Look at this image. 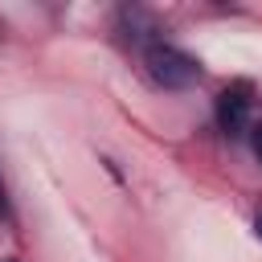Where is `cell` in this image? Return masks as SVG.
I'll return each instance as SVG.
<instances>
[{
  "label": "cell",
  "instance_id": "cell-6",
  "mask_svg": "<svg viewBox=\"0 0 262 262\" xmlns=\"http://www.w3.org/2000/svg\"><path fill=\"white\" fill-rule=\"evenodd\" d=\"M4 262H12V258H4Z\"/></svg>",
  "mask_w": 262,
  "mask_h": 262
},
{
  "label": "cell",
  "instance_id": "cell-4",
  "mask_svg": "<svg viewBox=\"0 0 262 262\" xmlns=\"http://www.w3.org/2000/svg\"><path fill=\"white\" fill-rule=\"evenodd\" d=\"M12 209H8V192H4V180H0V221H8Z\"/></svg>",
  "mask_w": 262,
  "mask_h": 262
},
{
  "label": "cell",
  "instance_id": "cell-3",
  "mask_svg": "<svg viewBox=\"0 0 262 262\" xmlns=\"http://www.w3.org/2000/svg\"><path fill=\"white\" fill-rule=\"evenodd\" d=\"M250 151L258 156V164H262V123H254L250 127Z\"/></svg>",
  "mask_w": 262,
  "mask_h": 262
},
{
  "label": "cell",
  "instance_id": "cell-5",
  "mask_svg": "<svg viewBox=\"0 0 262 262\" xmlns=\"http://www.w3.org/2000/svg\"><path fill=\"white\" fill-rule=\"evenodd\" d=\"M254 233H258V237H262V213H258V221H254Z\"/></svg>",
  "mask_w": 262,
  "mask_h": 262
},
{
  "label": "cell",
  "instance_id": "cell-1",
  "mask_svg": "<svg viewBox=\"0 0 262 262\" xmlns=\"http://www.w3.org/2000/svg\"><path fill=\"white\" fill-rule=\"evenodd\" d=\"M143 74L151 78V86L176 94V90H192L205 78V66L188 49H180L172 41H156V45L143 49Z\"/></svg>",
  "mask_w": 262,
  "mask_h": 262
},
{
  "label": "cell",
  "instance_id": "cell-2",
  "mask_svg": "<svg viewBox=\"0 0 262 262\" xmlns=\"http://www.w3.org/2000/svg\"><path fill=\"white\" fill-rule=\"evenodd\" d=\"M213 119H217V131L229 135V139L250 135V127H254V98H250V86H229V90H221L217 102H213Z\"/></svg>",
  "mask_w": 262,
  "mask_h": 262
}]
</instances>
